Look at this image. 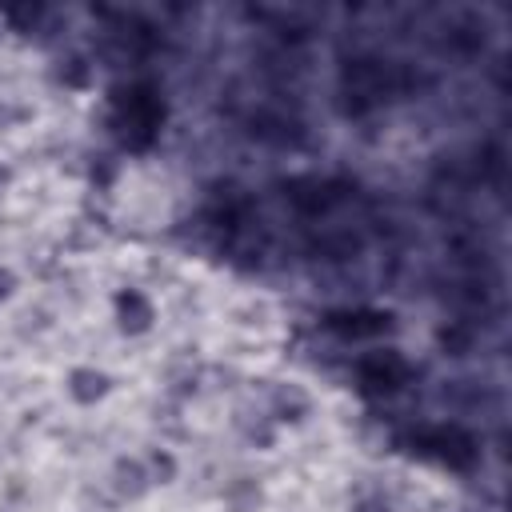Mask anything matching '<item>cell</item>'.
<instances>
[{
  "label": "cell",
  "instance_id": "obj_9",
  "mask_svg": "<svg viewBox=\"0 0 512 512\" xmlns=\"http://www.w3.org/2000/svg\"><path fill=\"white\" fill-rule=\"evenodd\" d=\"M328 180H316V176H308V180H292L288 184V200L296 204V208H304V212H320V208H328Z\"/></svg>",
  "mask_w": 512,
  "mask_h": 512
},
{
  "label": "cell",
  "instance_id": "obj_12",
  "mask_svg": "<svg viewBox=\"0 0 512 512\" xmlns=\"http://www.w3.org/2000/svg\"><path fill=\"white\" fill-rule=\"evenodd\" d=\"M144 468H148L152 484H168V480L176 476V456H172V452H164V448H152V452H148V460H144Z\"/></svg>",
  "mask_w": 512,
  "mask_h": 512
},
{
  "label": "cell",
  "instance_id": "obj_7",
  "mask_svg": "<svg viewBox=\"0 0 512 512\" xmlns=\"http://www.w3.org/2000/svg\"><path fill=\"white\" fill-rule=\"evenodd\" d=\"M268 412L280 424H300L312 412V396L300 384H276L272 396H268Z\"/></svg>",
  "mask_w": 512,
  "mask_h": 512
},
{
  "label": "cell",
  "instance_id": "obj_10",
  "mask_svg": "<svg viewBox=\"0 0 512 512\" xmlns=\"http://www.w3.org/2000/svg\"><path fill=\"white\" fill-rule=\"evenodd\" d=\"M224 500H228V508H232V512H256L264 496H260V484H256V480L236 476V480L224 488Z\"/></svg>",
  "mask_w": 512,
  "mask_h": 512
},
{
  "label": "cell",
  "instance_id": "obj_16",
  "mask_svg": "<svg viewBox=\"0 0 512 512\" xmlns=\"http://www.w3.org/2000/svg\"><path fill=\"white\" fill-rule=\"evenodd\" d=\"M8 180H12V172H8V168H4V164H0V192H4V188H8Z\"/></svg>",
  "mask_w": 512,
  "mask_h": 512
},
{
  "label": "cell",
  "instance_id": "obj_8",
  "mask_svg": "<svg viewBox=\"0 0 512 512\" xmlns=\"http://www.w3.org/2000/svg\"><path fill=\"white\" fill-rule=\"evenodd\" d=\"M112 488H116L124 500H140V496L152 488V476H148L144 460H132V456L116 460V468H112Z\"/></svg>",
  "mask_w": 512,
  "mask_h": 512
},
{
  "label": "cell",
  "instance_id": "obj_15",
  "mask_svg": "<svg viewBox=\"0 0 512 512\" xmlns=\"http://www.w3.org/2000/svg\"><path fill=\"white\" fill-rule=\"evenodd\" d=\"M12 288H16V276L0 264V300H8V296H12Z\"/></svg>",
  "mask_w": 512,
  "mask_h": 512
},
{
  "label": "cell",
  "instance_id": "obj_4",
  "mask_svg": "<svg viewBox=\"0 0 512 512\" xmlns=\"http://www.w3.org/2000/svg\"><path fill=\"white\" fill-rule=\"evenodd\" d=\"M336 336H348V340H364V336H380L392 328V312H380V308H352V312H328L324 320Z\"/></svg>",
  "mask_w": 512,
  "mask_h": 512
},
{
  "label": "cell",
  "instance_id": "obj_11",
  "mask_svg": "<svg viewBox=\"0 0 512 512\" xmlns=\"http://www.w3.org/2000/svg\"><path fill=\"white\" fill-rule=\"evenodd\" d=\"M88 76H92V68H88L84 56H68V60H60V68H56V80L68 84V88H84Z\"/></svg>",
  "mask_w": 512,
  "mask_h": 512
},
{
  "label": "cell",
  "instance_id": "obj_6",
  "mask_svg": "<svg viewBox=\"0 0 512 512\" xmlns=\"http://www.w3.org/2000/svg\"><path fill=\"white\" fill-rule=\"evenodd\" d=\"M64 388H68V396H72L76 404H96V400H104V396L112 392V376H108L104 368L84 364V368H72V372H68Z\"/></svg>",
  "mask_w": 512,
  "mask_h": 512
},
{
  "label": "cell",
  "instance_id": "obj_3",
  "mask_svg": "<svg viewBox=\"0 0 512 512\" xmlns=\"http://www.w3.org/2000/svg\"><path fill=\"white\" fill-rule=\"evenodd\" d=\"M356 376H360V388H364V392L388 396V392H396V388L408 384L412 364H408L396 348H380V352H368V356L356 364Z\"/></svg>",
  "mask_w": 512,
  "mask_h": 512
},
{
  "label": "cell",
  "instance_id": "obj_1",
  "mask_svg": "<svg viewBox=\"0 0 512 512\" xmlns=\"http://www.w3.org/2000/svg\"><path fill=\"white\" fill-rule=\"evenodd\" d=\"M112 120L120 128V140L128 148H148L164 124V100L148 84H132L128 92H116Z\"/></svg>",
  "mask_w": 512,
  "mask_h": 512
},
{
  "label": "cell",
  "instance_id": "obj_13",
  "mask_svg": "<svg viewBox=\"0 0 512 512\" xmlns=\"http://www.w3.org/2000/svg\"><path fill=\"white\" fill-rule=\"evenodd\" d=\"M440 344H444L452 356H464V352L472 348V332H468V328H456V324H448V328H440Z\"/></svg>",
  "mask_w": 512,
  "mask_h": 512
},
{
  "label": "cell",
  "instance_id": "obj_14",
  "mask_svg": "<svg viewBox=\"0 0 512 512\" xmlns=\"http://www.w3.org/2000/svg\"><path fill=\"white\" fill-rule=\"evenodd\" d=\"M12 120H28V108H20V104H0V128H8Z\"/></svg>",
  "mask_w": 512,
  "mask_h": 512
},
{
  "label": "cell",
  "instance_id": "obj_2",
  "mask_svg": "<svg viewBox=\"0 0 512 512\" xmlns=\"http://www.w3.org/2000/svg\"><path fill=\"white\" fill-rule=\"evenodd\" d=\"M412 452L432 456V460L452 464V468H464L476 460V440L460 424H432V428L412 432Z\"/></svg>",
  "mask_w": 512,
  "mask_h": 512
},
{
  "label": "cell",
  "instance_id": "obj_5",
  "mask_svg": "<svg viewBox=\"0 0 512 512\" xmlns=\"http://www.w3.org/2000/svg\"><path fill=\"white\" fill-rule=\"evenodd\" d=\"M112 308H116V324H120L124 336H144L152 328V320H156V308L140 288H120Z\"/></svg>",
  "mask_w": 512,
  "mask_h": 512
}]
</instances>
